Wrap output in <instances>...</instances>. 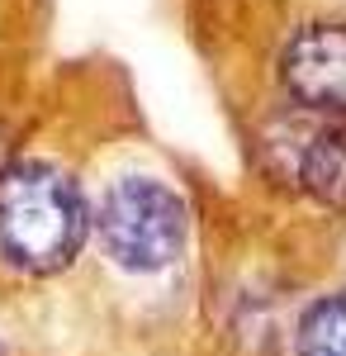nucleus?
<instances>
[{
	"label": "nucleus",
	"mask_w": 346,
	"mask_h": 356,
	"mask_svg": "<svg viewBox=\"0 0 346 356\" xmlns=\"http://www.w3.org/2000/svg\"><path fill=\"white\" fill-rule=\"evenodd\" d=\"M299 186L322 209L346 214V119L327 124L299 147Z\"/></svg>",
	"instance_id": "20e7f679"
},
{
	"label": "nucleus",
	"mask_w": 346,
	"mask_h": 356,
	"mask_svg": "<svg viewBox=\"0 0 346 356\" xmlns=\"http://www.w3.org/2000/svg\"><path fill=\"white\" fill-rule=\"evenodd\" d=\"M294 356H346V290H327L299 309L290 332Z\"/></svg>",
	"instance_id": "39448f33"
},
{
	"label": "nucleus",
	"mask_w": 346,
	"mask_h": 356,
	"mask_svg": "<svg viewBox=\"0 0 346 356\" xmlns=\"http://www.w3.org/2000/svg\"><path fill=\"white\" fill-rule=\"evenodd\" d=\"M280 81L304 110L346 119V24L299 29L280 53Z\"/></svg>",
	"instance_id": "7ed1b4c3"
},
{
	"label": "nucleus",
	"mask_w": 346,
	"mask_h": 356,
	"mask_svg": "<svg viewBox=\"0 0 346 356\" xmlns=\"http://www.w3.org/2000/svg\"><path fill=\"white\" fill-rule=\"evenodd\" d=\"M90 233L119 271L161 275L186 257L190 209L181 191L157 176H119L90 209Z\"/></svg>",
	"instance_id": "f03ea898"
},
{
	"label": "nucleus",
	"mask_w": 346,
	"mask_h": 356,
	"mask_svg": "<svg viewBox=\"0 0 346 356\" xmlns=\"http://www.w3.org/2000/svg\"><path fill=\"white\" fill-rule=\"evenodd\" d=\"M90 238V209L81 186L53 162H24L0 171V261L28 280L67 271Z\"/></svg>",
	"instance_id": "f257e3e1"
}]
</instances>
